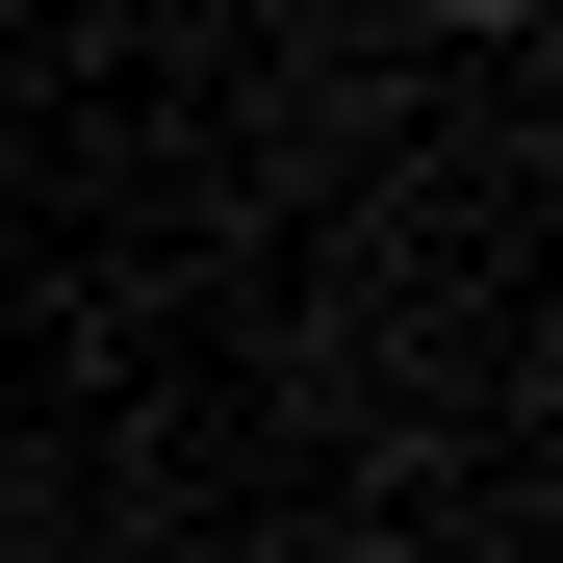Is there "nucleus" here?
Here are the masks:
<instances>
[{
  "instance_id": "1",
  "label": "nucleus",
  "mask_w": 563,
  "mask_h": 563,
  "mask_svg": "<svg viewBox=\"0 0 563 563\" xmlns=\"http://www.w3.org/2000/svg\"><path fill=\"white\" fill-rule=\"evenodd\" d=\"M410 26H538V0H410Z\"/></svg>"
}]
</instances>
